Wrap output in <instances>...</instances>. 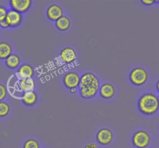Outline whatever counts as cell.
<instances>
[{
	"label": "cell",
	"instance_id": "obj_13",
	"mask_svg": "<svg viewBox=\"0 0 159 148\" xmlns=\"http://www.w3.org/2000/svg\"><path fill=\"white\" fill-rule=\"evenodd\" d=\"M20 90L24 92L34 91L35 88V82L33 78H27V79H21L19 83Z\"/></svg>",
	"mask_w": 159,
	"mask_h": 148
},
{
	"label": "cell",
	"instance_id": "obj_24",
	"mask_svg": "<svg viewBox=\"0 0 159 148\" xmlns=\"http://www.w3.org/2000/svg\"><path fill=\"white\" fill-rule=\"evenodd\" d=\"M0 26H1L2 28H4V29H6V28H8L9 27V24L7 23V22H6V20H2V21H0Z\"/></svg>",
	"mask_w": 159,
	"mask_h": 148
},
{
	"label": "cell",
	"instance_id": "obj_15",
	"mask_svg": "<svg viewBox=\"0 0 159 148\" xmlns=\"http://www.w3.org/2000/svg\"><path fill=\"white\" fill-rule=\"evenodd\" d=\"M23 102L26 105H33L37 101V95L34 91L25 92L22 97Z\"/></svg>",
	"mask_w": 159,
	"mask_h": 148
},
{
	"label": "cell",
	"instance_id": "obj_18",
	"mask_svg": "<svg viewBox=\"0 0 159 148\" xmlns=\"http://www.w3.org/2000/svg\"><path fill=\"white\" fill-rule=\"evenodd\" d=\"M20 59L16 55L11 54L7 59H6V65L10 69H16L20 65Z\"/></svg>",
	"mask_w": 159,
	"mask_h": 148
},
{
	"label": "cell",
	"instance_id": "obj_23",
	"mask_svg": "<svg viewBox=\"0 0 159 148\" xmlns=\"http://www.w3.org/2000/svg\"><path fill=\"white\" fill-rule=\"evenodd\" d=\"M141 2L144 5H146V6H151L153 3H155V1H154V0H142Z\"/></svg>",
	"mask_w": 159,
	"mask_h": 148
},
{
	"label": "cell",
	"instance_id": "obj_27",
	"mask_svg": "<svg viewBox=\"0 0 159 148\" xmlns=\"http://www.w3.org/2000/svg\"><path fill=\"white\" fill-rule=\"evenodd\" d=\"M71 93H75V92H76V88L71 89Z\"/></svg>",
	"mask_w": 159,
	"mask_h": 148
},
{
	"label": "cell",
	"instance_id": "obj_8",
	"mask_svg": "<svg viewBox=\"0 0 159 148\" xmlns=\"http://www.w3.org/2000/svg\"><path fill=\"white\" fill-rule=\"evenodd\" d=\"M98 142L102 145H108L113 140V133L108 129H102L96 135Z\"/></svg>",
	"mask_w": 159,
	"mask_h": 148
},
{
	"label": "cell",
	"instance_id": "obj_11",
	"mask_svg": "<svg viewBox=\"0 0 159 148\" xmlns=\"http://www.w3.org/2000/svg\"><path fill=\"white\" fill-rule=\"evenodd\" d=\"M61 59L65 63H71L76 59V53L73 48H64L60 53Z\"/></svg>",
	"mask_w": 159,
	"mask_h": 148
},
{
	"label": "cell",
	"instance_id": "obj_21",
	"mask_svg": "<svg viewBox=\"0 0 159 148\" xmlns=\"http://www.w3.org/2000/svg\"><path fill=\"white\" fill-rule=\"evenodd\" d=\"M7 9L6 7L2 6H0V21L6 20V15H7Z\"/></svg>",
	"mask_w": 159,
	"mask_h": 148
},
{
	"label": "cell",
	"instance_id": "obj_2",
	"mask_svg": "<svg viewBox=\"0 0 159 148\" xmlns=\"http://www.w3.org/2000/svg\"><path fill=\"white\" fill-rule=\"evenodd\" d=\"M148 78L147 71L144 69L138 67L134 69L130 74V80L134 85L141 86L145 84Z\"/></svg>",
	"mask_w": 159,
	"mask_h": 148
},
{
	"label": "cell",
	"instance_id": "obj_17",
	"mask_svg": "<svg viewBox=\"0 0 159 148\" xmlns=\"http://www.w3.org/2000/svg\"><path fill=\"white\" fill-rule=\"evenodd\" d=\"M12 53V47L7 42H0V59H6Z\"/></svg>",
	"mask_w": 159,
	"mask_h": 148
},
{
	"label": "cell",
	"instance_id": "obj_9",
	"mask_svg": "<svg viewBox=\"0 0 159 148\" xmlns=\"http://www.w3.org/2000/svg\"><path fill=\"white\" fill-rule=\"evenodd\" d=\"M34 74V69L29 64H23L19 68L18 72L16 73V76L21 79L32 78Z\"/></svg>",
	"mask_w": 159,
	"mask_h": 148
},
{
	"label": "cell",
	"instance_id": "obj_1",
	"mask_svg": "<svg viewBox=\"0 0 159 148\" xmlns=\"http://www.w3.org/2000/svg\"><path fill=\"white\" fill-rule=\"evenodd\" d=\"M138 107L144 115H154L159 109L158 98L153 93H145L140 98Z\"/></svg>",
	"mask_w": 159,
	"mask_h": 148
},
{
	"label": "cell",
	"instance_id": "obj_7",
	"mask_svg": "<svg viewBox=\"0 0 159 148\" xmlns=\"http://www.w3.org/2000/svg\"><path fill=\"white\" fill-rule=\"evenodd\" d=\"M23 20L22 14L13 9H10L8 11L6 15V20L9 26H16L20 24Z\"/></svg>",
	"mask_w": 159,
	"mask_h": 148
},
{
	"label": "cell",
	"instance_id": "obj_5",
	"mask_svg": "<svg viewBox=\"0 0 159 148\" xmlns=\"http://www.w3.org/2000/svg\"><path fill=\"white\" fill-rule=\"evenodd\" d=\"M81 77L77 73L75 72H70L67 73L64 77V84L67 88L74 89L79 86L80 84Z\"/></svg>",
	"mask_w": 159,
	"mask_h": 148
},
{
	"label": "cell",
	"instance_id": "obj_25",
	"mask_svg": "<svg viewBox=\"0 0 159 148\" xmlns=\"http://www.w3.org/2000/svg\"><path fill=\"white\" fill-rule=\"evenodd\" d=\"M85 148H97L96 147V145L93 143V144H89L85 146Z\"/></svg>",
	"mask_w": 159,
	"mask_h": 148
},
{
	"label": "cell",
	"instance_id": "obj_20",
	"mask_svg": "<svg viewBox=\"0 0 159 148\" xmlns=\"http://www.w3.org/2000/svg\"><path fill=\"white\" fill-rule=\"evenodd\" d=\"M40 145H39L38 142L35 140H28L25 142L24 145H23V148H39Z\"/></svg>",
	"mask_w": 159,
	"mask_h": 148
},
{
	"label": "cell",
	"instance_id": "obj_22",
	"mask_svg": "<svg viewBox=\"0 0 159 148\" xmlns=\"http://www.w3.org/2000/svg\"><path fill=\"white\" fill-rule=\"evenodd\" d=\"M6 94H7L6 88L5 87L4 85L0 84V101H2L3 99H5V98L6 97Z\"/></svg>",
	"mask_w": 159,
	"mask_h": 148
},
{
	"label": "cell",
	"instance_id": "obj_14",
	"mask_svg": "<svg viewBox=\"0 0 159 148\" xmlns=\"http://www.w3.org/2000/svg\"><path fill=\"white\" fill-rule=\"evenodd\" d=\"M99 89L93 87H84L79 88L80 95L85 99H89V98H94L98 93Z\"/></svg>",
	"mask_w": 159,
	"mask_h": 148
},
{
	"label": "cell",
	"instance_id": "obj_10",
	"mask_svg": "<svg viewBox=\"0 0 159 148\" xmlns=\"http://www.w3.org/2000/svg\"><path fill=\"white\" fill-rule=\"evenodd\" d=\"M47 15H48L49 20H51V21L56 22L58 19H60L62 17L63 10L57 5H51V6L48 7V11H47Z\"/></svg>",
	"mask_w": 159,
	"mask_h": 148
},
{
	"label": "cell",
	"instance_id": "obj_12",
	"mask_svg": "<svg viewBox=\"0 0 159 148\" xmlns=\"http://www.w3.org/2000/svg\"><path fill=\"white\" fill-rule=\"evenodd\" d=\"M99 93H100L101 97L105 98V99L111 98L115 93L114 87L110 84H103L99 90Z\"/></svg>",
	"mask_w": 159,
	"mask_h": 148
},
{
	"label": "cell",
	"instance_id": "obj_16",
	"mask_svg": "<svg viewBox=\"0 0 159 148\" xmlns=\"http://www.w3.org/2000/svg\"><path fill=\"white\" fill-rule=\"evenodd\" d=\"M56 27L59 30V31H67L69 28L70 25H71V21H70L69 18L65 16H62L60 19L56 21L55 23Z\"/></svg>",
	"mask_w": 159,
	"mask_h": 148
},
{
	"label": "cell",
	"instance_id": "obj_28",
	"mask_svg": "<svg viewBox=\"0 0 159 148\" xmlns=\"http://www.w3.org/2000/svg\"><path fill=\"white\" fill-rule=\"evenodd\" d=\"M158 101H159V98H158Z\"/></svg>",
	"mask_w": 159,
	"mask_h": 148
},
{
	"label": "cell",
	"instance_id": "obj_3",
	"mask_svg": "<svg viewBox=\"0 0 159 148\" xmlns=\"http://www.w3.org/2000/svg\"><path fill=\"white\" fill-rule=\"evenodd\" d=\"M133 144L138 148H145L151 142L150 135L145 131H138L132 139Z\"/></svg>",
	"mask_w": 159,
	"mask_h": 148
},
{
	"label": "cell",
	"instance_id": "obj_6",
	"mask_svg": "<svg viewBox=\"0 0 159 148\" xmlns=\"http://www.w3.org/2000/svg\"><path fill=\"white\" fill-rule=\"evenodd\" d=\"M10 6L12 9L20 12H25L30 8L31 0H11Z\"/></svg>",
	"mask_w": 159,
	"mask_h": 148
},
{
	"label": "cell",
	"instance_id": "obj_26",
	"mask_svg": "<svg viewBox=\"0 0 159 148\" xmlns=\"http://www.w3.org/2000/svg\"><path fill=\"white\" fill-rule=\"evenodd\" d=\"M156 87H157V90H158V91L159 92V80L158 81V83H157Z\"/></svg>",
	"mask_w": 159,
	"mask_h": 148
},
{
	"label": "cell",
	"instance_id": "obj_19",
	"mask_svg": "<svg viewBox=\"0 0 159 148\" xmlns=\"http://www.w3.org/2000/svg\"><path fill=\"white\" fill-rule=\"evenodd\" d=\"M9 105L4 101H0V117L7 115L9 112Z\"/></svg>",
	"mask_w": 159,
	"mask_h": 148
},
{
	"label": "cell",
	"instance_id": "obj_4",
	"mask_svg": "<svg viewBox=\"0 0 159 148\" xmlns=\"http://www.w3.org/2000/svg\"><path fill=\"white\" fill-rule=\"evenodd\" d=\"M79 88L84 87H93L96 88H99V81L98 78L95 76L93 73H85L81 77L80 84H79Z\"/></svg>",
	"mask_w": 159,
	"mask_h": 148
}]
</instances>
